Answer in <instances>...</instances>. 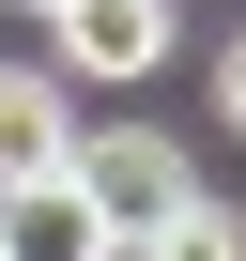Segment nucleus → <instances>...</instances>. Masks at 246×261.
<instances>
[{
	"label": "nucleus",
	"mask_w": 246,
	"mask_h": 261,
	"mask_svg": "<svg viewBox=\"0 0 246 261\" xmlns=\"http://www.w3.org/2000/svg\"><path fill=\"white\" fill-rule=\"evenodd\" d=\"M0 261H123V230H108V200L77 185V154L31 169V185H0Z\"/></svg>",
	"instance_id": "f257e3e1"
},
{
	"label": "nucleus",
	"mask_w": 246,
	"mask_h": 261,
	"mask_svg": "<svg viewBox=\"0 0 246 261\" xmlns=\"http://www.w3.org/2000/svg\"><path fill=\"white\" fill-rule=\"evenodd\" d=\"M77 185L108 200V230H123V246H139V230H154V215L185 200V154H169V139H139V123H123V139H77Z\"/></svg>",
	"instance_id": "f03ea898"
},
{
	"label": "nucleus",
	"mask_w": 246,
	"mask_h": 261,
	"mask_svg": "<svg viewBox=\"0 0 246 261\" xmlns=\"http://www.w3.org/2000/svg\"><path fill=\"white\" fill-rule=\"evenodd\" d=\"M46 31H62L77 77H154V62H169V0H62Z\"/></svg>",
	"instance_id": "7ed1b4c3"
},
{
	"label": "nucleus",
	"mask_w": 246,
	"mask_h": 261,
	"mask_svg": "<svg viewBox=\"0 0 246 261\" xmlns=\"http://www.w3.org/2000/svg\"><path fill=\"white\" fill-rule=\"evenodd\" d=\"M62 154H77V123H62V77L0 62V185H31V169H62Z\"/></svg>",
	"instance_id": "20e7f679"
},
{
	"label": "nucleus",
	"mask_w": 246,
	"mask_h": 261,
	"mask_svg": "<svg viewBox=\"0 0 246 261\" xmlns=\"http://www.w3.org/2000/svg\"><path fill=\"white\" fill-rule=\"evenodd\" d=\"M123 261H246V215H231V200H200V185H185V200H169V215H154V230H139V246H123Z\"/></svg>",
	"instance_id": "39448f33"
},
{
	"label": "nucleus",
	"mask_w": 246,
	"mask_h": 261,
	"mask_svg": "<svg viewBox=\"0 0 246 261\" xmlns=\"http://www.w3.org/2000/svg\"><path fill=\"white\" fill-rule=\"evenodd\" d=\"M215 108H231V123H246V31H231V46H215Z\"/></svg>",
	"instance_id": "423d86ee"
},
{
	"label": "nucleus",
	"mask_w": 246,
	"mask_h": 261,
	"mask_svg": "<svg viewBox=\"0 0 246 261\" xmlns=\"http://www.w3.org/2000/svg\"><path fill=\"white\" fill-rule=\"evenodd\" d=\"M16 16H62V0H16Z\"/></svg>",
	"instance_id": "0eeeda50"
}]
</instances>
